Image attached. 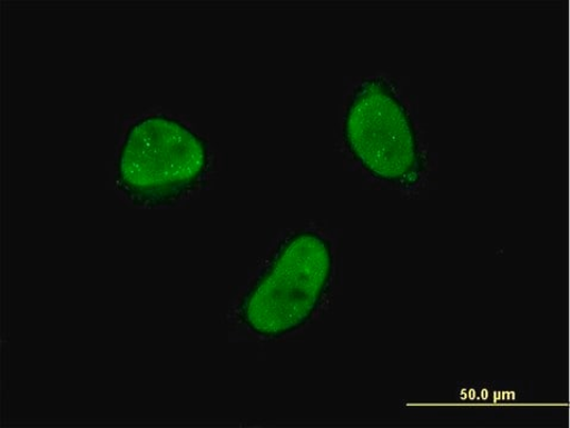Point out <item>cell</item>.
I'll use <instances>...</instances> for the list:
<instances>
[{
	"mask_svg": "<svg viewBox=\"0 0 570 428\" xmlns=\"http://www.w3.org/2000/svg\"><path fill=\"white\" fill-rule=\"evenodd\" d=\"M540 407L533 387L527 382H465L448 402L439 404V412L458 418L513 419L537 412Z\"/></svg>",
	"mask_w": 570,
	"mask_h": 428,
	"instance_id": "4",
	"label": "cell"
},
{
	"mask_svg": "<svg viewBox=\"0 0 570 428\" xmlns=\"http://www.w3.org/2000/svg\"><path fill=\"white\" fill-rule=\"evenodd\" d=\"M343 140L374 179L409 188L424 173L416 127L393 86L383 78L361 82L344 115Z\"/></svg>",
	"mask_w": 570,
	"mask_h": 428,
	"instance_id": "3",
	"label": "cell"
},
{
	"mask_svg": "<svg viewBox=\"0 0 570 428\" xmlns=\"http://www.w3.org/2000/svg\"><path fill=\"white\" fill-rule=\"evenodd\" d=\"M210 169L209 145L178 119H138L127 131L117 162L122 192L142 207H165L193 193Z\"/></svg>",
	"mask_w": 570,
	"mask_h": 428,
	"instance_id": "2",
	"label": "cell"
},
{
	"mask_svg": "<svg viewBox=\"0 0 570 428\" xmlns=\"http://www.w3.org/2000/svg\"><path fill=\"white\" fill-rule=\"evenodd\" d=\"M334 269L330 239L313 230L292 233L242 300L239 320L267 339L302 329L330 292Z\"/></svg>",
	"mask_w": 570,
	"mask_h": 428,
	"instance_id": "1",
	"label": "cell"
}]
</instances>
